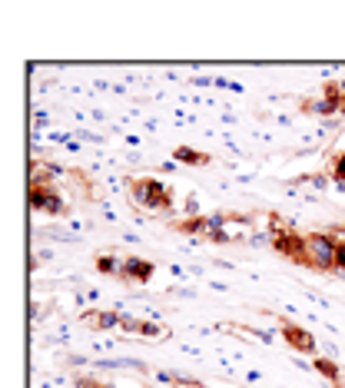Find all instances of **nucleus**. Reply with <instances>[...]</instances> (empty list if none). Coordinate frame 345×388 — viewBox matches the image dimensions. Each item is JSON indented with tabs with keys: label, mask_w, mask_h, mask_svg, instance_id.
I'll return each instance as SVG.
<instances>
[{
	"label": "nucleus",
	"mask_w": 345,
	"mask_h": 388,
	"mask_svg": "<svg viewBox=\"0 0 345 388\" xmlns=\"http://www.w3.org/2000/svg\"><path fill=\"white\" fill-rule=\"evenodd\" d=\"M30 206L40 209L47 216H64L66 213V202L57 189H30Z\"/></svg>",
	"instance_id": "4"
},
{
	"label": "nucleus",
	"mask_w": 345,
	"mask_h": 388,
	"mask_svg": "<svg viewBox=\"0 0 345 388\" xmlns=\"http://www.w3.org/2000/svg\"><path fill=\"white\" fill-rule=\"evenodd\" d=\"M282 338H286L295 352H316V338L309 335L302 326H295V322H282Z\"/></svg>",
	"instance_id": "6"
},
{
	"label": "nucleus",
	"mask_w": 345,
	"mask_h": 388,
	"mask_svg": "<svg viewBox=\"0 0 345 388\" xmlns=\"http://www.w3.org/2000/svg\"><path fill=\"white\" fill-rule=\"evenodd\" d=\"M156 272V265L150 263V259H140V256H133V259H127L123 263V282H150Z\"/></svg>",
	"instance_id": "5"
},
{
	"label": "nucleus",
	"mask_w": 345,
	"mask_h": 388,
	"mask_svg": "<svg viewBox=\"0 0 345 388\" xmlns=\"http://www.w3.org/2000/svg\"><path fill=\"white\" fill-rule=\"evenodd\" d=\"M80 388H113V385H103L97 378H80Z\"/></svg>",
	"instance_id": "13"
},
{
	"label": "nucleus",
	"mask_w": 345,
	"mask_h": 388,
	"mask_svg": "<svg viewBox=\"0 0 345 388\" xmlns=\"http://www.w3.org/2000/svg\"><path fill=\"white\" fill-rule=\"evenodd\" d=\"M120 322H123V315H120V312H100V309H90V312H83V326L97 328V332L116 328Z\"/></svg>",
	"instance_id": "7"
},
{
	"label": "nucleus",
	"mask_w": 345,
	"mask_h": 388,
	"mask_svg": "<svg viewBox=\"0 0 345 388\" xmlns=\"http://www.w3.org/2000/svg\"><path fill=\"white\" fill-rule=\"evenodd\" d=\"M120 328H123V332H136V335H150V338L163 335V328L156 326V322H143V319H133V315H123Z\"/></svg>",
	"instance_id": "8"
},
{
	"label": "nucleus",
	"mask_w": 345,
	"mask_h": 388,
	"mask_svg": "<svg viewBox=\"0 0 345 388\" xmlns=\"http://www.w3.org/2000/svg\"><path fill=\"white\" fill-rule=\"evenodd\" d=\"M316 372H319L322 378H329L335 388L342 385V372H339V365H335L332 359H316Z\"/></svg>",
	"instance_id": "11"
},
{
	"label": "nucleus",
	"mask_w": 345,
	"mask_h": 388,
	"mask_svg": "<svg viewBox=\"0 0 345 388\" xmlns=\"http://www.w3.org/2000/svg\"><path fill=\"white\" fill-rule=\"evenodd\" d=\"M129 193L133 200L146 206V209H169L173 206V196L169 189L160 183V179H150V176H140V179H129Z\"/></svg>",
	"instance_id": "2"
},
{
	"label": "nucleus",
	"mask_w": 345,
	"mask_h": 388,
	"mask_svg": "<svg viewBox=\"0 0 345 388\" xmlns=\"http://www.w3.org/2000/svg\"><path fill=\"white\" fill-rule=\"evenodd\" d=\"M123 263L127 259H120V256H100L97 259V272H103V276H123Z\"/></svg>",
	"instance_id": "10"
},
{
	"label": "nucleus",
	"mask_w": 345,
	"mask_h": 388,
	"mask_svg": "<svg viewBox=\"0 0 345 388\" xmlns=\"http://www.w3.org/2000/svg\"><path fill=\"white\" fill-rule=\"evenodd\" d=\"M302 265L319 269V272H332V269H339V242L329 239L325 233H312V236H306Z\"/></svg>",
	"instance_id": "1"
},
{
	"label": "nucleus",
	"mask_w": 345,
	"mask_h": 388,
	"mask_svg": "<svg viewBox=\"0 0 345 388\" xmlns=\"http://www.w3.org/2000/svg\"><path fill=\"white\" fill-rule=\"evenodd\" d=\"M342 113H345V83H342Z\"/></svg>",
	"instance_id": "15"
},
{
	"label": "nucleus",
	"mask_w": 345,
	"mask_h": 388,
	"mask_svg": "<svg viewBox=\"0 0 345 388\" xmlns=\"http://www.w3.org/2000/svg\"><path fill=\"white\" fill-rule=\"evenodd\" d=\"M173 160H179V163H186V166H206L209 163V156L199 150H192V146H176L173 150Z\"/></svg>",
	"instance_id": "9"
},
{
	"label": "nucleus",
	"mask_w": 345,
	"mask_h": 388,
	"mask_svg": "<svg viewBox=\"0 0 345 388\" xmlns=\"http://www.w3.org/2000/svg\"><path fill=\"white\" fill-rule=\"evenodd\" d=\"M272 226H276V236H272V246L282 252V256H289L293 263L302 265V252H306V236H295V233H289V229H282L279 219H272Z\"/></svg>",
	"instance_id": "3"
},
{
	"label": "nucleus",
	"mask_w": 345,
	"mask_h": 388,
	"mask_svg": "<svg viewBox=\"0 0 345 388\" xmlns=\"http://www.w3.org/2000/svg\"><path fill=\"white\" fill-rule=\"evenodd\" d=\"M339 269L345 272V242H339Z\"/></svg>",
	"instance_id": "14"
},
{
	"label": "nucleus",
	"mask_w": 345,
	"mask_h": 388,
	"mask_svg": "<svg viewBox=\"0 0 345 388\" xmlns=\"http://www.w3.org/2000/svg\"><path fill=\"white\" fill-rule=\"evenodd\" d=\"M332 179L345 186V153H342V156H335V163H332Z\"/></svg>",
	"instance_id": "12"
}]
</instances>
